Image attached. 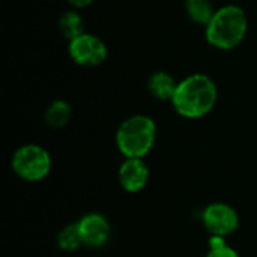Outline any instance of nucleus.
Here are the masks:
<instances>
[{
  "label": "nucleus",
  "instance_id": "1",
  "mask_svg": "<svg viewBox=\"0 0 257 257\" xmlns=\"http://www.w3.org/2000/svg\"><path fill=\"white\" fill-rule=\"evenodd\" d=\"M217 98L215 83L205 74H193L178 84L172 104L182 117L199 119L215 107Z\"/></svg>",
  "mask_w": 257,
  "mask_h": 257
},
{
  "label": "nucleus",
  "instance_id": "2",
  "mask_svg": "<svg viewBox=\"0 0 257 257\" xmlns=\"http://www.w3.org/2000/svg\"><path fill=\"white\" fill-rule=\"evenodd\" d=\"M157 142V125L145 114L125 119L116 131V146L125 158H145Z\"/></svg>",
  "mask_w": 257,
  "mask_h": 257
},
{
  "label": "nucleus",
  "instance_id": "3",
  "mask_svg": "<svg viewBox=\"0 0 257 257\" xmlns=\"http://www.w3.org/2000/svg\"><path fill=\"white\" fill-rule=\"evenodd\" d=\"M247 33V15L242 8L227 5L215 11L212 20L206 26V39L220 50H232L238 47Z\"/></svg>",
  "mask_w": 257,
  "mask_h": 257
},
{
  "label": "nucleus",
  "instance_id": "4",
  "mask_svg": "<svg viewBox=\"0 0 257 257\" xmlns=\"http://www.w3.org/2000/svg\"><path fill=\"white\" fill-rule=\"evenodd\" d=\"M51 157L47 149L39 145L20 146L11 160L14 173L26 182H39L51 172Z\"/></svg>",
  "mask_w": 257,
  "mask_h": 257
},
{
  "label": "nucleus",
  "instance_id": "5",
  "mask_svg": "<svg viewBox=\"0 0 257 257\" xmlns=\"http://www.w3.org/2000/svg\"><path fill=\"white\" fill-rule=\"evenodd\" d=\"M205 229L211 235L227 238L239 227V215L236 209L223 202L209 203L202 214Z\"/></svg>",
  "mask_w": 257,
  "mask_h": 257
},
{
  "label": "nucleus",
  "instance_id": "6",
  "mask_svg": "<svg viewBox=\"0 0 257 257\" xmlns=\"http://www.w3.org/2000/svg\"><path fill=\"white\" fill-rule=\"evenodd\" d=\"M69 56L81 66H96L105 60L107 47L99 38L83 33L69 42Z\"/></svg>",
  "mask_w": 257,
  "mask_h": 257
},
{
  "label": "nucleus",
  "instance_id": "7",
  "mask_svg": "<svg viewBox=\"0 0 257 257\" xmlns=\"http://www.w3.org/2000/svg\"><path fill=\"white\" fill-rule=\"evenodd\" d=\"M77 224L83 245H87L90 248H101L108 242L111 227L104 215L98 212H90L81 217Z\"/></svg>",
  "mask_w": 257,
  "mask_h": 257
},
{
  "label": "nucleus",
  "instance_id": "8",
  "mask_svg": "<svg viewBox=\"0 0 257 257\" xmlns=\"http://www.w3.org/2000/svg\"><path fill=\"white\" fill-rule=\"evenodd\" d=\"M119 184L126 193L142 191L149 181V167L143 158H125L119 167Z\"/></svg>",
  "mask_w": 257,
  "mask_h": 257
},
{
  "label": "nucleus",
  "instance_id": "9",
  "mask_svg": "<svg viewBox=\"0 0 257 257\" xmlns=\"http://www.w3.org/2000/svg\"><path fill=\"white\" fill-rule=\"evenodd\" d=\"M178 84L179 83H176L170 74L164 71H158L151 75L148 81V89L154 98L160 101H172L176 93Z\"/></svg>",
  "mask_w": 257,
  "mask_h": 257
},
{
  "label": "nucleus",
  "instance_id": "10",
  "mask_svg": "<svg viewBox=\"0 0 257 257\" xmlns=\"http://www.w3.org/2000/svg\"><path fill=\"white\" fill-rule=\"evenodd\" d=\"M72 117V108L66 101H54L50 104V107L45 111V122L51 128H63L69 123Z\"/></svg>",
  "mask_w": 257,
  "mask_h": 257
},
{
  "label": "nucleus",
  "instance_id": "11",
  "mask_svg": "<svg viewBox=\"0 0 257 257\" xmlns=\"http://www.w3.org/2000/svg\"><path fill=\"white\" fill-rule=\"evenodd\" d=\"M185 9L190 20L202 26H208L215 14L211 0H187Z\"/></svg>",
  "mask_w": 257,
  "mask_h": 257
},
{
  "label": "nucleus",
  "instance_id": "12",
  "mask_svg": "<svg viewBox=\"0 0 257 257\" xmlns=\"http://www.w3.org/2000/svg\"><path fill=\"white\" fill-rule=\"evenodd\" d=\"M59 29H60L62 35L66 39H69V42H71L72 39H75L84 33V23H83V18L80 17V14H77L74 11H68L60 17Z\"/></svg>",
  "mask_w": 257,
  "mask_h": 257
},
{
  "label": "nucleus",
  "instance_id": "13",
  "mask_svg": "<svg viewBox=\"0 0 257 257\" xmlns=\"http://www.w3.org/2000/svg\"><path fill=\"white\" fill-rule=\"evenodd\" d=\"M57 245L63 251H75L80 245H83L81 235L78 230V224H68L65 226L57 235Z\"/></svg>",
  "mask_w": 257,
  "mask_h": 257
},
{
  "label": "nucleus",
  "instance_id": "14",
  "mask_svg": "<svg viewBox=\"0 0 257 257\" xmlns=\"http://www.w3.org/2000/svg\"><path fill=\"white\" fill-rule=\"evenodd\" d=\"M206 257H239V254L232 247L224 245V247H220V248H209Z\"/></svg>",
  "mask_w": 257,
  "mask_h": 257
},
{
  "label": "nucleus",
  "instance_id": "15",
  "mask_svg": "<svg viewBox=\"0 0 257 257\" xmlns=\"http://www.w3.org/2000/svg\"><path fill=\"white\" fill-rule=\"evenodd\" d=\"M72 6H75V8H84V6H87V5H90L93 0H68Z\"/></svg>",
  "mask_w": 257,
  "mask_h": 257
}]
</instances>
